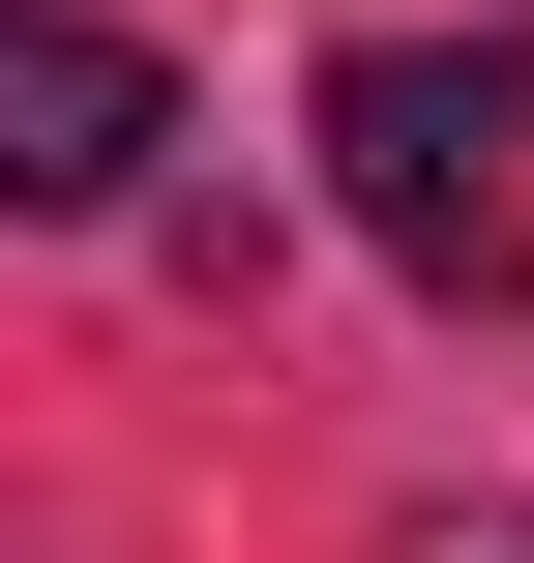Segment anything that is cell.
Returning a JSON list of instances; mask_svg holds the SVG:
<instances>
[{"label": "cell", "instance_id": "1", "mask_svg": "<svg viewBox=\"0 0 534 563\" xmlns=\"http://www.w3.org/2000/svg\"><path fill=\"white\" fill-rule=\"evenodd\" d=\"M327 208L476 327V297H534V30H357L327 59Z\"/></svg>", "mask_w": 534, "mask_h": 563}, {"label": "cell", "instance_id": "2", "mask_svg": "<svg viewBox=\"0 0 534 563\" xmlns=\"http://www.w3.org/2000/svg\"><path fill=\"white\" fill-rule=\"evenodd\" d=\"M149 148H178L149 30H89V0H0V208H149Z\"/></svg>", "mask_w": 534, "mask_h": 563}, {"label": "cell", "instance_id": "3", "mask_svg": "<svg viewBox=\"0 0 534 563\" xmlns=\"http://www.w3.org/2000/svg\"><path fill=\"white\" fill-rule=\"evenodd\" d=\"M386 563H534V505H416V534H386Z\"/></svg>", "mask_w": 534, "mask_h": 563}]
</instances>
